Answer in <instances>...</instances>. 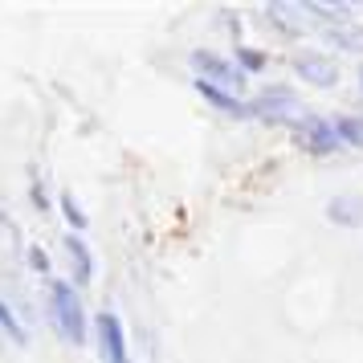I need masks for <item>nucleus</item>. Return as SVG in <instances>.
Instances as JSON below:
<instances>
[{"instance_id": "5", "label": "nucleus", "mask_w": 363, "mask_h": 363, "mask_svg": "<svg viewBox=\"0 0 363 363\" xmlns=\"http://www.w3.org/2000/svg\"><path fill=\"white\" fill-rule=\"evenodd\" d=\"M294 69H298V78H306L311 86H330L335 82V66H330L327 57H318V53H298Z\"/></svg>"}, {"instance_id": "11", "label": "nucleus", "mask_w": 363, "mask_h": 363, "mask_svg": "<svg viewBox=\"0 0 363 363\" xmlns=\"http://www.w3.org/2000/svg\"><path fill=\"white\" fill-rule=\"evenodd\" d=\"M335 131H339V139H347V143H359L363 147V118H339V123H335Z\"/></svg>"}, {"instance_id": "13", "label": "nucleus", "mask_w": 363, "mask_h": 363, "mask_svg": "<svg viewBox=\"0 0 363 363\" xmlns=\"http://www.w3.org/2000/svg\"><path fill=\"white\" fill-rule=\"evenodd\" d=\"M62 213L69 216V225H74V229H86V216H82V208L74 204V196H62Z\"/></svg>"}, {"instance_id": "14", "label": "nucleus", "mask_w": 363, "mask_h": 363, "mask_svg": "<svg viewBox=\"0 0 363 363\" xmlns=\"http://www.w3.org/2000/svg\"><path fill=\"white\" fill-rule=\"evenodd\" d=\"M237 62L245 69H262L265 66V53H257V50H237Z\"/></svg>"}, {"instance_id": "3", "label": "nucleus", "mask_w": 363, "mask_h": 363, "mask_svg": "<svg viewBox=\"0 0 363 363\" xmlns=\"http://www.w3.org/2000/svg\"><path fill=\"white\" fill-rule=\"evenodd\" d=\"M294 139L302 143L306 151H314V155H327V151H335L343 139H339V131L330 127L327 118H302L294 127Z\"/></svg>"}, {"instance_id": "1", "label": "nucleus", "mask_w": 363, "mask_h": 363, "mask_svg": "<svg viewBox=\"0 0 363 363\" xmlns=\"http://www.w3.org/2000/svg\"><path fill=\"white\" fill-rule=\"evenodd\" d=\"M50 306H53V323L66 335L69 343H82L86 339V318H82V302L74 294L69 281H53L50 286Z\"/></svg>"}, {"instance_id": "12", "label": "nucleus", "mask_w": 363, "mask_h": 363, "mask_svg": "<svg viewBox=\"0 0 363 363\" xmlns=\"http://www.w3.org/2000/svg\"><path fill=\"white\" fill-rule=\"evenodd\" d=\"M327 41L343 45V50H363V33L359 29H327Z\"/></svg>"}, {"instance_id": "6", "label": "nucleus", "mask_w": 363, "mask_h": 363, "mask_svg": "<svg viewBox=\"0 0 363 363\" xmlns=\"http://www.w3.org/2000/svg\"><path fill=\"white\" fill-rule=\"evenodd\" d=\"M196 90L204 94V99L213 102V106H220V111H229V115H245L249 106L245 102H237V99H229V90H220V86H208V82H196Z\"/></svg>"}, {"instance_id": "15", "label": "nucleus", "mask_w": 363, "mask_h": 363, "mask_svg": "<svg viewBox=\"0 0 363 363\" xmlns=\"http://www.w3.org/2000/svg\"><path fill=\"white\" fill-rule=\"evenodd\" d=\"M29 265H33V269H41V274H45V269H50V262H45V253H41V249H29Z\"/></svg>"}, {"instance_id": "10", "label": "nucleus", "mask_w": 363, "mask_h": 363, "mask_svg": "<svg viewBox=\"0 0 363 363\" xmlns=\"http://www.w3.org/2000/svg\"><path fill=\"white\" fill-rule=\"evenodd\" d=\"M0 330H4L13 343H29V330L17 323V314L9 311V302H4V298H0Z\"/></svg>"}, {"instance_id": "9", "label": "nucleus", "mask_w": 363, "mask_h": 363, "mask_svg": "<svg viewBox=\"0 0 363 363\" xmlns=\"http://www.w3.org/2000/svg\"><path fill=\"white\" fill-rule=\"evenodd\" d=\"M327 213H330V220H339V225H359L363 220V204L359 200H335Z\"/></svg>"}, {"instance_id": "2", "label": "nucleus", "mask_w": 363, "mask_h": 363, "mask_svg": "<svg viewBox=\"0 0 363 363\" xmlns=\"http://www.w3.org/2000/svg\"><path fill=\"white\" fill-rule=\"evenodd\" d=\"M192 66H196L200 74V82H208V86H220V90H241V69H233L229 62H220L216 53H192Z\"/></svg>"}, {"instance_id": "8", "label": "nucleus", "mask_w": 363, "mask_h": 363, "mask_svg": "<svg viewBox=\"0 0 363 363\" xmlns=\"http://www.w3.org/2000/svg\"><path fill=\"white\" fill-rule=\"evenodd\" d=\"M66 249H69V257H74V274H78V281H90V274H94V265H90V249H86L78 237H69Z\"/></svg>"}, {"instance_id": "7", "label": "nucleus", "mask_w": 363, "mask_h": 363, "mask_svg": "<svg viewBox=\"0 0 363 363\" xmlns=\"http://www.w3.org/2000/svg\"><path fill=\"white\" fill-rule=\"evenodd\" d=\"M265 17L278 21L281 33H298V29H302V9H290V4H269V9H265Z\"/></svg>"}, {"instance_id": "4", "label": "nucleus", "mask_w": 363, "mask_h": 363, "mask_svg": "<svg viewBox=\"0 0 363 363\" xmlns=\"http://www.w3.org/2000/svg\"><path fill=\"white\" fill-rule=\"evenodd\" d=\"M99 339L111 363H127V343H123V327L115 314H99Z\"/></svg>"}]
</instances>
